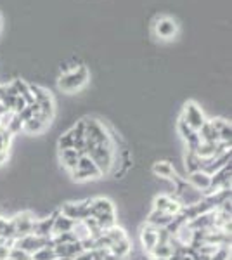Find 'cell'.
Instances as JSON below:
<instances>
[{"mask_svg": "<svg viewBox=\"0 0 232 260\" xmlns=\"http://www.w3.org/2000/svg\"><path fill=\"white\" fill-rule=\"evenodd\" d=\"M87 156H90V160L95 163V167L99 169L101 175H109L116 165L115 144H109V146L97 144L95 149L92 151L90 154H87Z\"/></svg>", "mask_w": 232, "mask_h": 260, "instance_id": "1", "label": "cell"}, {"mask_svg": "<svg viewBox=\"0 0 232 260\" xmlns=\"http://www.w3.org/2000/svg\"><path fill=\"white\" fill-rule=\"evenodd\" d=\"M85 120V137L90 139L92 142L95 144H104V146H109V144H115L113 141V136L108 132L106 125L103 121L95 120V118H83Z\"/></svg>", "mask_w": 232, "mask_h": 260, "instance_id": "2", "label": "cell"}, {"mask_svg": "<svg viewBox=\"0 0 232 260\" xmlns=\"http://www.w3.org/2000/svg\"><path fill=\"white\" fill-rule=\"evenodd\" d=\"M87 82H88L87 66H78V68L75 71H71V73L61 75L57 85H59V89L64 90V92H75V90L82 89Z\"/></svg>", "mask_w": 232, "mask_h": 260, "instance_id": "3", "label": "cell"}, {"mask_svg": "<svg viewBox=\"0 0 232 260\" xmlns=\"http://www.w3.org/2000/svg\"><path fill=\"white\" fill-rule=\"evenodd\" d=\"M49 246H54V241H52V236L50 238H40V236H35V234H28L24 238H18L14 240V245L12 248H19L26 253L33 255L35 251H39L42 248H49Z\"/></svg>", "mask_w": 232, "mask_h": 260, "instance_id": "4", "label": "cell"}, {"mask_svg": "<svg viewBox=\"0 0 232 260\" xmlns=\"http://www.w3.org/2000/svg\"><path fill=\"white\" fill-rule=\"evenodd\" d=\"M71 177H73L75 180H90V179H99L103 177L101 175L99 169L95 167V163L90 160V156H87V154H82L80 156V160L77 163V167H75L73 172H70Z\"/></svg>", "mask_w": 232, "mask_h": 260, "instance_id": "5", "label": "cell"}, {"mask_svg": "<svg viewBox=\"0 0 232 260\" xmlns=\"http://www.w3.org/2000/svg\"><path fill=\"white\" fill-rule=\"evenodd\" d=\"M59 212L71 220H85L92 213L90 212V200L78 201V203H64Z\"/></svg>", "mask_w": 232, "mask_h": 260, "instance_id": "6", "label": "cell"}, {"mask_svg": "<svg viewBox=\"0 0 232 260\" xmlns=\"http://www.w3.org/2000/svg\"><path fill=\"white\" fill-rule=\"evenodd\" d=\"M182 120L189 125V127H191V128L194 130V132H197V130L203 127V123L206 121V120H205L203 111H201V108L197 106L196 103H192V101L185 103Z\"/></svg>", "mask_w": 232, "mask_h": 260, "instance_id": "7", "label": "cell"}, {"mask_svg": "<svg viewBox=\"0 0 232 260\" xmlns=\"http://www.w3.org/2000/svg\"><path fill=\"white\" fill-rule=\"evenodd\" d=\"M35 220L37 219H33V215L29 212L18 213L14 219H11L12 228H14V240L31 234L33 233V225H35Z\"/></svg>", "mask_w": 232, "mask_h": 260, "instance_id": "8", "label": "cell"}, {"mask_svg": "<svg viewBox=\"0 0 232 260\" xmlns=\"http://www.w3.org/2000/svg\"><path fill=\"white\" fill-rule=\"evenodd\" d=\"M90 217L95 215H111L115 213V205L108 198H94L90 200Z\"/></svg>", "mask_w": 232, "mask_h": 260, "instance_id": "9", "label": "cell"}, {"mask_svg": "<svg viewBox=\"0 0 232 260\" xmlns=\"http://www.w3.org/2000/svg\"><path fill=\"white\" fill-rule=\"evenodd\" d=\"M154 30H156V35H158V37H161V39L168 40V39H172V37H175L177 23H175L174 19H170V18H161V19L156 21Z\"/></svg>", "mask_w": 232, "mask_h": 260, "instance_id": "10", "label": "cell"}, {"mask_svg": "<svg viewBox=\"0 0 232 260\" xmlns=\"http://www.w3.org/2000/svg\"><path fill=\"white\" fill-rule=\"evenodd\" d=\"M187 182L191 184L196 191H206L210 187V184H212V175H208L203 170H197V172L189 174Z\"/></svg>", "mask_w": 232, "mask_h": 260, "instance_id": "11", "label": "cell"}, {"mask_svg": "<svg viewBox=\"0 0 232 260\" xmlns=\"http://www.w3.org/2000/svg\"><path fill=\"white\" fill-rule=\"evenodd\" d=\"M141 241H142V246H144V251L149 253V251L154 248L156 243H158V228L146 224L141 233Z\"/></svg>", "mask_w": 232, "mask_h": 260, "instance_id": "12", "label": "cell"}, {"mask_svg": "<svg viewBox=\"0 0 232 260\" xmlns=\"http://www.w3.org/2000/svg\"><path fill=\"white\" fill-rule=\"evenodd\" d=\"M210 125L213 127L215 132L218 134V139L220 142H230L232 139V128H230V123L223 118H215L210 121Z\"/></svg>", "mask_w": 232, "mask_h": 260, "instance_id": "13", "label": "cell"}, {"mask_svg": "<svg viewBox=\"0 0 232 260\" xmlns=\"http://www.w3.org/2000/svg\"><path fill=\"white\" fill-rule=\"evenodd\" d=\"M73 222L64 217L61 212H56V217H54V224H52V236H59V234H64V233H71V228H73Z\"/></svg>", "mask_w": 232, "mask_h": 260, "instance_id": "14", "label": "cell"}, {"mask_svg": "<svg viewBox=\"0 0 232 260\" xmlns=\"http://www.w3.org/2000/svg\"><path fill=\"white\" fill-rule=\"evenodd\" d=\"M54 217H56V212L49 217V219H40L35 220V225H33V233L35 236L40 238H50L52 236V224H54Z\"/></svg>", "mask_w": 232, "mask_h": 260, "instance_id": "15", "label": "cell"}, {"mask_svg": "<svg viewBox=\"0 0 232 260\" xmlns=\"http://www.w3.org/2000/svg\"><path fill=\"white\" fill-rule=\"evenodd\" d=\"M80 156H82V154H80L77 149H62V151H59V158H61L62 167H64L68 172L75 170V167H77Z\"/></svg>", "mask_w": 232, "mask_h": 260, "instance_id": "16", "label": "cell"}, {"mask_svg": "<svg viewBox=\"0 0 232 260\" xmlns=\"http://www.w3.org/2000/svg\"><path fill=\"white\" fill-rule=\"evenodd\" d=\"M172 220H174V217L168 215V213L153 210V212L149 213V217H147V222H146V224L154 225V228H167V225L170 224Z\"/></svg>", "mask_w": 232, "mask_h": 260, "instance_id": "17", "label": "cell"}, {"mask_svg": "<svg viewBox=\"0 0 232 260\" xmlns=\"http://www.w3.org/2000/svg\"><path fill=\"white\" fill-rule=\"evenodd\" d=\"M174 255V248L170 246V243H156L154 248L147 253L149 258H161V260H167Z\"/></svg>", "mask_w": 232, "mask_h": 260, "instance_id": "18", "label": "cell"}, {"mask_svg": "<svg viewBox=\"0 0 232 260\" xmlns=\"http://www.w3.org/2000/svg\"><path fill=\"white\" fill-rule=\"evenodd\" d=\"M108 250L111 251L113 255H116L120 260H125L130 255V251H132V243H130V240L126 238L123 241H118L115 245H111Z\"/></svg>", "mask_w": 232, "mask_h": 260, "instance_id": "19", "label": "cell"}, {"mask_svg": "<svg viewBox=\"0 0 232 260\" xmlns=\"http://www.w3.org/2000/svg\"><path fill=\"white\" fill-rule=\"evenodd\" d=\"M197 136H200V139L203 142H213V144L220 142V139H218V134L213 130V127L210 125V121H205L203 127L197 130Z\"/></svg>", "mask_w": 232, "mask_h": 260, "instance_id": "20", "label": "cell"}, {"mask_svg": "<svg viewBox=\"0 0 232 260\" xmlns=\"http://www.w3.org/2000/svg\"><path fill=\"white\" fill-rule=\"evenodd\" d=\"M153 172H154L156 175H159V177L170 179V180L177 175V174H175V170H174V167H172L168 161H158V163H154Z\"/></svg>", "mask_w": 232, "mask_h": 260, "instance_id": "21", "label": "cell"}, {"mask_svg": "<svg viewBox=\"0 0 232 260\" xmlns=\"http://www.w3.org/2000/svg\"><path fill=\"white\" fill-rule=\"evenodd\" d=\"M45 128H47V123L42 121L39 116H35V118H31L23 123V130L26 134H42Z\"/></svg>", "mask_w": 232, "mask_h": 260, "instance_id": "22", "label": "cell"}, {"mask_svg": "<svg viewBox=\"0 0 232 260\" xmlns=\"http://www.w3.org/2000/svg\"><path fill=\"white\" fill-rule=\"evenodd\" d=\"M71 234L77 238V241H85L90 238V233H88V228L83 220H75L73 222V228H71Z\"/></svg>", "mask_w": 232, "mask_h": 260, "instance_id": "23", "label": "cell"}, {"mask_svg": "<svg viewBox=\"0 0 232 260\" xmlns=\"http://www.w3.org/2000/svg\"><path fill=\"white\" fill-rule=\"evenodd\" d=\"M185 170H187L189 174L201 170V158L197 156L194 151H187V154H185Z\"/></svg>", "mask_w": 232, "mask_h": 260, "instance_id": "24", "label": "cell"}, {"mask_svg": "<svg viewBox=\"0 0 232 260\" xmlns=\"http://www.w3.org/2000/svg\"><path fill=\"white\" fill-rule=\"evenodd\" d=\"M103 233L108 236V240L111 241V245H115V243L123 241V240H126V238H128V236H126V233H125V229L118 228V225H113V228L103 231Z\"/></svg>", "mask_w": 232, "mask_h": 260, "instance_id": "25", "label": "cell"}, {"mask_svg": "<svg viewBox=\"0 0 232 260\" xmlns=\"http://www.w3.org/2000/svg\"><path fill=\"white\" fill-rule=\"evenodd\" d=\"M31 260H57V255L54 251V246H49V248H42L35 251L31 255Z\"/></svg>", "mask_w": 232, "mask_h": 260, "instance_id": "26", "label": "cell"}, {"mask_svg": "<svg viewBox=\"0 0 232 260\" xmlns=\"http://www.w3.org/2000/svg\"><path fill=\"white\" fill-rule=\"evenodd\" d=\"M73 144H75V137H73V134L70 132H64L61 137H59V142H57V146H59V151H62V149H73Z\"/></svg>", "mask_w": 232, "mask_h": 260, "instance_id": "27", "label": "cell"}, {"mask_svg": "<svg viewBox=\"0 0 232 260\" xmlns=\"http://www.w3.org/2000/svg\"><path fill=\"white\" fill-rule=\"evenodd\" d=\"M6 130L11 134V136H16V134H19L21 130H23V121L19 120L18 113H14V116L11 118L9 125H7V128H6Z\"/></svg>", "mask_w": 232, "mask_h": 260, "instance_id": "28", "label": "cell"}, {"mask_svg": "<svg viewBox=\"0 0 232 260\" xmlns=\"http://www.w3.org/2000/svg\"><path fill=\"white\" fill-rule=\"evenodd\" d=\"M177 130H179V134L184 137V141H187L189 137H191V136H194V134H196V132H194V130L191 128V127H189L187 123H185V121H184L182 118H180V120H179V123H177Z\"/></svg>", "mask_w": 232, "mask_h": 260, "instance_id": "29", "label": "cell"}, {"mask_svg": "<svg viewBox=\"0 0 232 260\" xmlns=\"http://www.w3.org/2000/svg\"><path fill=\"white\" fill-rule=\"evenodd\" d=\"M11 139H12V136L6 128L0 130V151L7 153V149H9V146H11Z\"/></svg>", "mask_w": 232, "mask_h": 260, "instance_id": "30", "label": "cell"}, {"mask_svg": "<svg viewBox=\"0 0 232 260\" xmlns=\"http://www.w3.org/2000/svg\"><path fill=\"white\" fill-rule=\"evenodd\" d=\"M9 257L12 260H31V255L26 253V251H23V250H19V248H11Z\"/></svg>", "mask_w": 232, "mask_h": 260, "instance_id": "31", "label": "cell"}, {"mask_svg": "<svg viewBox=\"0 0 232 260\" xmlns=\"http://www.w3.org/2000/svg\"><path fill=\"white\" fill-rule=\"evenodd\" d=\"M7 158V153H4V151H0V163H4Z\"/></svg>", "mask_w": 232, "mask_h": 260, "instance_id": "32", "label": "cell"}, {"mask_svg": "<svg viewBox=\"0 0 232 260\" xmlns=\"http://www.w3.org/2000/svg\"><path fill=\"white\" fill-rule=\"evenodd\" d=\"M0 31H2V18H0Z\"/></svg>", "mask_w": 232, "mask_h": 260, "instance_id": "33", "label": "cell"}, {"mask_svg": "<svg viewBox=\"0 0 232 260\" xmlns=\"http://www.w3.org/2000/svg\"><path fill=\"white\" fill-rule=\"evenodd\" d=\"M0 260H12L11 257H6V258H0Z\"/></svg>", "mask_w": 232, "mask_h": 260, "instance_id": "34", "label": "cell"}, {"mask_svg": "<svg viewBox=\"0 0 232 260\" xmlns=\"http://www.w3.org/2000/svg\"><path fill=\"white\" fill-rule=\"evenodd\" d=\"M57 260H68V258H57Z\"/></svg>", "mask_w": 232, "mask_h": 260, "instance_id": "35", "label": "cell"}]
</instances>
